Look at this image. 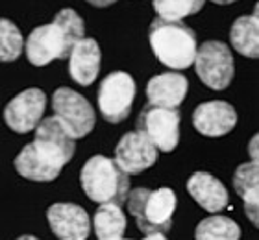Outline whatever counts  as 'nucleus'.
<instances>
[{"instance_id": "nucleus-1", "label": "nucleus", "mask_w": 259, "mask_h": 240, "mask_svg": "<svg viewBox=\"0 0 259 240\" xmlns=\"http://www.w3.org/2000/svg\"><path fill=\"white\" fill-rule=\"evenodd\" d=\"M74 139L56 117L45 118L35 128V139L26 144L13 161L19 176L35 183H50L72 159Z\"/></svg>"}, {"instance_id": "nucleus-2", "label": "nucleus", "mask_w": 259, "mask_h": 240, "mask_svg": "<svg viewBox=\"0 0 259 240\" xmlns=\"http://www.w3.org/2000/svg\"><path fill=\"white\" fill-rule=\"evenodd\" d=\"M85 35L81 17L70 8L58 11L52 22L33 28L26 39V58L33 67L69 58L70 50Z\"/></svg>"}, {"instance_id": "nucleus-3", "label": "nucleus", "mask_w": 259, "mask_h": 240, "mask_svg": "<svg viewBox=\"0 0 259 240\" xmlns=\"http://www.w3.org/2000/svg\"><path fill=\"white\" fill-rule=\"evenodd\" d=\"M152 52L168 69L182 70L194 63L196 56V33L182 21L154 19L148 30Z\"/></svg>"}, {"instance_id": "nucleus-4", "label": "nucleus", "mask_w": 259, "mask_h": 240, "mask_svg": "<svg viewBox=\"0 0 259 240\" xmlns=\"http://www.w3.org/2000/svg\"><path fill=\"white\" fill-rule=\"evenodd\" d=\"M80 185L85 196L100 205H122L130 194L128 176L106 155H93L83 165L80 172Z\"/></svg>"}, {"instance_id": "nucleus-5", "label": "nucleus", "mask_w": 259, "mask_h": 240, "mask_svg": "<svg viewBox=\"0 0 259 240\" xmlns=\"http://www.w3.org/2000/svg\"><path fill=\"white\" fill-rule=\"evenodd\" d=\"M126 202L130 214L135 218L141 233L165 235L170 229L176 211V194L170 188H134L130 190Z\"/></svg>"}, {"instance_id": "nucleus-6", "label": "nucleus", "mask_w": 259, "mask_h": 240, "mask_svg": "<svg viewBox=\"0 0 259 240\" xmlns=\"http://www.w3.org/2000/svg\"><path fill=\"white\" fill-rule=\"evenodd\" d=\"M137 133L159 152H172L180 142V111L178 107L145 106L137 117Z\"/></svg>"}, {"instance_id": "nucleus-7", "label": "nucleus", "mask_w": 259, "mask_h": 240, "mask_svg": "<svg viewBox=\"0 0 259 240\" xmlns=\"http://www.w3.org/2000/svg\"><path fill=\"white\" fill-rule=\"evenodd\" d=\"M194 69L204 85L215 91H224L235 74L232 50L221 41H205L196 48Z\"/></svg>"}, {"instance_id": "nucleus-8", "label": "nucleus", "mask_w": 259, "mask_h": 240, "mask_svg": "<svg viewBox=\"0 0 259 240\" xmlns=\"http://www.w3.org/2000/svg\"><path fill=\"white\" fill-rule=\"evenodd\" d=\"M52 109L72 139H81L93 131L97 115L89 102L69 87H60L52 94Z\"/></svg>"}, {"instance_id": "nucleus-9", "label": "nucleus", "mask_w": 259, "mask_h": 240, "mask_svg": "<svg viewBox=\"0 0 259 240\" xmlns=\"http://www.w3.org/2000/svg\"><path fill=\"white\" fill-rule=\"evenodd\" d=\"M135 98V81L128 72H111L98 87V109L109 124H120L130 117Z\"/></svg>"}, {"instance_id": "nucleus-10", "label": "nucleus", "mask_w": 259, "mask_h": 240, "mask_svg": "<svg viewBox=\"0 0 259 240\" xmlns=\"http://www.w3.org/2000/svg\"><path fill=\"white\" fill-rule=\"evenodd\" d=\"M47 107V96L41 89H26L13 96L4 107V122L15 133H28L39 126Z\"/></svg>"}, {"instance_id": "nucleus-11", "label": "nucleus", "mask_w": 259, "mask_h": 240, "mask_svg": "<svg viewBox=\"0 0 259 240\" xmlns=\"http://www.w3.org/2000/svg\"><path fill=\"white\" fill-rule=\"evenodd\" d=\"M50 231L60 240H87L91 233L89 214L76 203H52L47 211Z\"/></svg>"}, {"instance_id": "nucleus-12", "label": "nucleus", "mask_w": 259, "mask_h": 240, "mask_svg": "<svg viewBox=\"0 0 259 240\" xmlns=\"http://www.w3.org/2000/svg\"><path fill=\"white\" fill-rule=\"evenodd\" d=\"M115 163L126 176L148 170L157 161V150L137 131H130L115 148Z\"/></svg>"}, {"instance_id": "nucleus-13", "label": "nucleus", "mask_w": 259, "mask_h": 240, "mask_svg": "<svg viewBox=\"0 0 259 240\" xmlns=\"http://www.w3.org/2000/svg\"><path fill=\"white\" fill-rule=\"evenodd\" d=\"M193 124L200 135L219 139V137H224L235 128L237 113H235L232 104H228V102H204L194 109Z\"/></svg>"}, {"instance_id": "nucleus-14", "label": "nucleus", "mask_w": 259, "mask_h": 240, "mask_svg": "<svg viewBox=\"0 0 259 240\" xmlns=\"http://www.w3.org/2000/svg\"><path fill=\"white\" fill-rule=\"evenodd\" d=\"M102 54L95 39L83 37L69 54V74L78 85H91L100 72Z\"/></svg>"}, {"instance_id": "nucleus-15", "label": "nucleus", "mask_w": 259, "mask_h": 240, "mask_svg": "<svg viewBox=\"0 0 259 240\" xmlns=\"http://www.w3.org/2000/svg\"><path fill=\"white\" fill-rule=\"evenodd\" d=\"M187 91H189V81L185 76L178 74V72L157 74L150 78L148 85H146L148 106L174 109L185 100Z\"/></svg>"}, {"instance_id": "nucleus-16", "label": "nucleus", "mask_w": 259, "mask_h": 240, "mask_svg": "<svg viewBox=\"0 0 259 240\" xmlns=\"http://www.w3.org/2000/svg\"><path fill=\"white\" fill-rule=\"evenodd\" d=\"M187 192L204 211L213 214L224 211L230 202L226 187L207 172H194L187 181Z\"/></svg>"}, {"instance_id": "nucleus-17", "label": "nucleus", "mask_w": 259, "mask_h": 240, "mask_svg": "<svg viewBox=\"0 0 259 240\" xmlns=\"http://www.w3.org/2000/svg\"><path fill=\"white\" fill-rule=\"evenodd\" d=\"M233 188L244 203L246 216L252 225L259 224V166L255 161L243 163L233 174Z\"/></svg>"}, {"instance_id": "nucleus-18", "label": "nucleus", "mask_w": 259, "mask_h": 240, "mask_svg": "<svg viewBox=\"0 0 259 240\" xmlns=\"http://www.w3.org/2000/svg\"><path fill=\"white\" fill-rule=\"evenodd\" d=\"M91 227L98 240H120L126 233V214L120 205L104 203L97 209L93 216Z\"/></svg>"}, {"instance_id": "nucleus-19", "label": "nucleus", "mask_w": 259, "mask_h": 240, "mask_svg": "<svg viewBox=\"0 0 259 240\" xmlns=\"http://www.w3.org/2000/svg\"><path fill=\"white\" fill-rule=\"evenodd\" d=\"M230 41L239 54L246 58H257L259 56V21L257 8L254 15H243L232 24L230 30Z\"/></svg>"}, {"instance_id": "nucleus-20", "label": "nucleus", "mask_w": 259, "mask_h": 240, "mask_svg": "<svg viewBox=\"0 0 259 240\" xmlns=\"http://www.w3.org/2000/svg\"><path fill=\"white\" fill-rule=\"evenodd\" d=\"M241 227L228 216L213 214L204 218L194 229V240H239Z\"/></svg>"}, {"instance_id": "nucleus-21", "label": "nucleus", "mask_w": 259, "mask_h": 240, "mask_svg": "<svg viewBox=\"0 0 259 240\" xmlns=\"http://www.w3.org/2000/svg\"><path fill=\"white\" fill-rule=\"evenodd\" d=\"M24 50V37L21 30L8 19H0V63L19 59Z\"/></svg>"}, {"instance_id": "nucleus-22", "label": "nucleus", "mask_w": 259, "mask_h": 240, "mask_svg": "<svg viewBox=\"0 0 259 240\" xmlns=\"http://www.w3.org/2000/svg\"><path fill=\"white\" fill-rule=\"evenodd\" d=\"M152 4L159 19L180 21L184 17L198 13L204 8L205 0H152Z\"/></svg>"}, {"instance_id": "nucleus-23", "label": "nucleus", "mask_w": 259, "mask_h": 240, "mask_svg": "<svg viewBox=\"0 0 259 240\" xmlns=\"http://www.w3.org/2000/svg\"><path fill=\"white\" fill-rule=\"evenodd\" d=\"M91 6H95V8H108V6L115 4L117 0H87Z\"/></svg>"}, {"instance_id": "nucleus-24", "label": "nucleus", "mask_w": 259, "mask_h": 240, "mask_svg": "<svg viewBox=\"0 0 259 240\" xmlns=\"http://www.w3.org/2000/svg\"><path fill=\"white\" fill-rule=\"evenodd\" d=\"M250 154H252V161L257 163V135H255L252 142H250Z\"/></svg>"}, {"instance_id": "nucleus-25", "label": "nucleus", "mask_w": 259, "mask_h": 240, "mask_svg": "<svg viewBox=\"0 0 259 240\" xmlns=\"http://www.w3.org/2000/svg\"><path fill=\"white\" fill-rule=\"evenodd\" d=\"M141 240H167V238H165V235H146L145 238Z\"/></svg>"}, {"instance_id": "nucleus-26", "label": "nucleus", "mask_w": 259, "mask_h": 240, "mask_svg": "<svg viewBox=\"0 0 259 240\" xmlns=\"http://www.w3.org/2000/svg\"><path fill=\"white\" fill-rule=\"evenodd\" d=\"M211 2L219 6H226V4H233V2H237V0H211Z\"/></svg>"}, {"instance_id": "nucleus-27", "label": "nucleus", "mask_w": 259, "mask_h": 240, "mask_svg": "<svg viewBox=\"0 0 259 240\" xmlns=\"http://www.w3.org/2000/svg\"><path fill=\"white\" fill-rule=\"evenodd\" d=\"M17 240H39V238H35V236H32V235H22V236H19Z\"/></svg>"}, {"instance_id": "nucleus-28", "label": "nucleus", "mask_w": 259, "mask_h": 240, "mask_svg": "<svg viewBox=\"0 0 259 240\" xmlns=\"http://www.w3.org/2000/svg\"><path fill=\"white\" fill-rule=\"evenodd\" d=\"M120 240H130V238H120Z\"/></svg>"}]
</instances>
